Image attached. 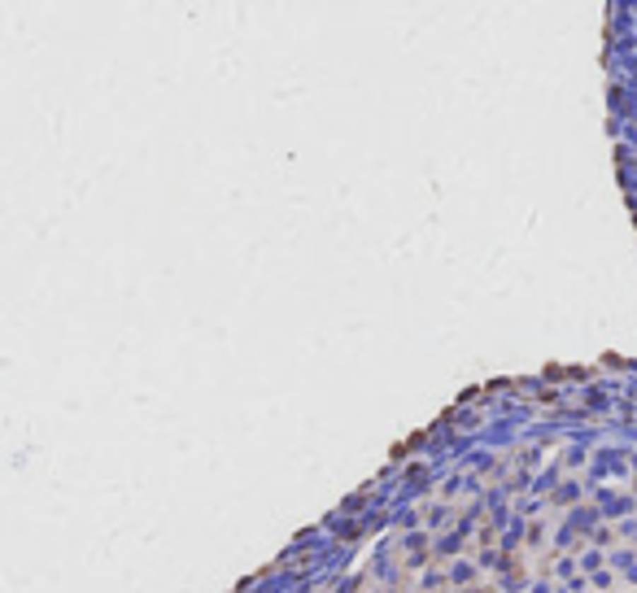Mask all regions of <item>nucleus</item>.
<instances>
[]
</instances>
